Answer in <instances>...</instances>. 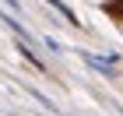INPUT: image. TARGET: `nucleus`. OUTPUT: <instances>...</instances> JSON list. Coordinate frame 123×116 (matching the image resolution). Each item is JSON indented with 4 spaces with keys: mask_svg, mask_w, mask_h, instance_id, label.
<instances>
[{
    "mask_svg": "<svg viewBox=\"0 0 123 116\" xmlns=\"http://www.w3.org/2000/svg\"><path fill=\"white\" fill-rule=\"evenodd\" d=\"M77 56L85 60L88 67L95 70V74H102V77H109V81H113L116 74H120V63H113V60L109 56H95V53H88V49H77Z\"/></svg>",
    "mask_w": 123,
    "mask_h": 116,
    "instance_id": "nucleus-1",
    "label": "nucleus"
},
{
    "mask_svg": "<svg viewBox=\"0 0 123 116\" xmlns=\"http://www.w3.org/2000/svg\"><path fill=\"white\" fill-rule=\"evenodd\" d=\"M0 21H4V25H7V28L14 32L18 39H25V42H32V46H39V42H42V39H35V35H32V32L25 28V25H21L18 18H14V14H7V11H0Z\"/></svg>",
    "mask_w": 123,
    "mask_h": 116,
    "instance_id": "nucleus-2",
    "label": "nucleus"
},
{
    "mask_svg": "<svg viewBox=\"0 0 123 116\" xmlns=\"http://www.w3.org/2000/svg\"><path fill=\"white\" fill-rule=\"evenodd\" d=\"M46 4H49V7H53V11H56L60 18H63L67 25H70V28H81V18H77V14H74V7H67L63 0H46Z\"/></svg>",
    "mask_w": 123,
    "mask_h": 116,
    "instance_id": "nucleus-3",
    "label": "nucleus"
},
{
    "mask_svg": "<svg viewBox=\"0 0 123 116\" xmlns=\"http://www.w3.org/2000/svg\"><path fill=\"white\" fill-rule=\"evenodd\" d=\"M18 53L25 60H28L35 70H46V60H39V53H32V42H25V39H18Z\"/></svg>",
    "mask_w": 123,
    "mask_h": 116,
    "instance_id": "nucleus-4",
    "label": "nucleus"
},
{
    "mask_svg": "<svg viewBox=\"0 0 123 116\" xmlns=\"http://www.w3.org/2000/svg\"><path fill=\"white\" fill-rule=\"evenodd\" d=\"M25 92H28V95H32V98H35L39 106L46 109V113H60V109H56V106H53V98H46V95H42V92H39V88H32V85H25Z\"/></svg>",
    "mask_w": 123,
    "mask_h": 116,
    "instance_id": "nucleus-5",
    "label": "nucleus"
},
{
    "mask_svg": "<svg viewBox=\"0 0 123 116\" xmlns=\"http://www.w3.org/2000/svg\"><path fill=\"white\" fill-rule=\"evenodd\" d=\"M42 46H46L49 53H63V46H60V42H56L53 35H42Z\"/></svg>",
    "mask_w": 123,
    "mask_h": 116,
    "instance_id": "nucleus-6",
    "label": "nucleus"
},
{
    "mask_svg": "<svg viewBox=\"0 0 123 116\" xmlns=\"http://www.w3.org/2000/svg\"><path fill=\"white\" fill-rule=\"evenodd\" d=\"M4 4H7V7L14 11V14H21V4H18V0H4Z\"/></svg>",
    "mask_w": 123,
    "mask_h": 116,
    "instance_id": "nucleus-7",
    "label": "nucleus"
}]
</instances>
